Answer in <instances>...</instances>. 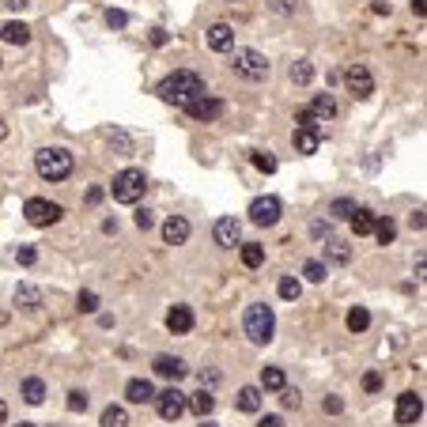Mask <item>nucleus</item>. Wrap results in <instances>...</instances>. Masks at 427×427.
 Wrapping results in <instances>:
<instances>
[{"instance_id":"obj_34","label":"nucleus","mask_w":427,"mask_h":427,"mask_svg":"<svg viewBox=\"0 0 427 427\" xmlns=\"http://www.w3.org/2000/svg\"><path fill=\"white\" fill-rule=\"evenodd\" d=\"M276 291H280V299H299V295H303V283L299 280H295V276H280V283H276Z\"/></svg>"},{"instance_id":"obj_32","label":"nucleus","mask_w":427,"mask_h":427,"mask_svg":"<svg viewBox=\"0 0 427 427\" xmlns=\"http://www.w3.org/2000/svg\"><path fill=\"white\" fill-rule=\"evenodd\" d=\"M378 238L382 246H393V238H397V227H393V220H386V216H382V220H375V231H370Z\"/></svg>"},{"instance_id":"obj_18","label":"nucleus","mask_w":427,"mask_h":427,"mask_svg":"<svg viewBox=\"0 0 427 427\" xmlns=\"http://www.w3.org/2000/svg\"><path fill=\"white\" fill-rule=\"evenodd\" d=\"M295 151L299 156H314L317 148H322V129H295Z\"/></svg>"},{"instance_id":"obj_56","label":"nucleus","mask_w":427,"mask_h":427,"mask_svg":"<svg viewBox=\"0 0 427 427\" xmlns=\"http://www.w3.org/2000/svg\"><path fill=\"white\" fill-rule=\"evenodd\" d=\"M4 420H8V404L0 401V423H4Z\"/></svg>"},{"instance_id":"obj_47","label":"nucleus","mask_w":427,"mask_h":427,"mask_svg":"<svg viewBox=\"0 0 427 427\" xmlns=\"http://www.w3.org/2000/svg\"><path fill=\"white\" fill-rule=\"evenodd\" d=\"M423 216H427L423 208H416V212L409 216V227H412V231H423V227H427V220H423Z\"/></svg>"},{"instance_id":"obj_19","label":"nucleus","mask_w":427,"mask_h":427,"mask_svg":"<svg viewBox=\"0 0 427 427\" xmlns=\"http://www.w3.org/2000/svg\"><path fill=\"white\" fill-rule=\"evenodd\" d=\"M306 110H310V114L317 117V122L325 125V122H333V117H337V98H333V95H314Z\"/></svg>"},{"instance_id":"obj_44","label":"nucleus","mask_w":427,"mask_h":427,"mask_svg":"<svg viewBox=\"0 0 427 427\" xmlns=\"http://www.w3.org/2000/svg\"><path fill=\"white\" fill-rule=\"evenodd\" d=\"M110 144H114L117 151H125V156H129V151H133V140H129V136L122 133V129H117V133H110Z\"/></svg>"},{"instance_id":"obj_39","label":"nucleus","mask_w":427,"mask_h":427,"mask_svg":"<svg viewBox=\"0 0 427 427\" xmlns=\"http://www.w3.org/2000/svg\"><path fill=\"white\" fill-rule=\"evenodd\" d=\"M280 404H283V409H299V404H303V393L291 390V386H283L280 390Z\"/></svg>"},{"instance_id":"obj_24","label":"nucleus","mask_w":427,"mask_h":427,"mask_svg":"<svg viewBox=\"0 0 427 427\" xmlns=\"http://www.w3.org/2000/svg\"><path fill=\"white\" fill-rule=\"evenodd\" d=\"M261 401H265V397H261V386H242V390H238V397H235V404L242 412H261Z\"/></svg>"},{"instance_id":"obj_55","label":"nucleus","mask_w":427,"mask_h":427,"mask_svg":"<svg viewBox=\"0 0 427 427\" xmlns=\"http://www.w3.org/2000/svg\"><path fill=\"white\" fill-rule=\"evenodd\" d=\"M103 235H117V220H103Z\"/></svg>"},{"instance_id":"obj_3","label":"nucleus","mask_w":427,"mask_h":427,"mask_svg":"<svg viewBox=\"0 0 427 427\" xmlns=\"http://www.w3.org/2000/svg\"><path fill=\"white\" fill-rule=\"evenodd\" d=\"M242 333L250 337V344H269L276 337V314L269 303H250L242 314Z\"/></svg>"},{"instance_id":"obj_54","label":"nucleus","mask_w":427,"mask_h":427,"mask_svg":"<svg viewBox=\"0 0 427 427\" xmlns=\"http://www.w3.org/2000/svg\"><path fill=\"white\" fill-rule=\"evenodd\" d=\"M423 4H427V0H412V16H416V19H423V12H427Z\"/></svg>"},{"instance_id":"obj_57","label":"nucleus","mask_w":427,"mask_h":427,"mask_svg":"<svg viewBox=\"0 0 427 427\" xmlns=\"http://www.w3.org/2000/svg\"><path fill=\"white\" fill-rule=\"evenodd\" d=\"M8 136V125H4V117H0V140H4Z\"/></svg>"},{"instance_id":"obj_60","label":"nucleus","mask_w":427,"mask_h":427,"mask_svg":"<svg viewBox=\"0 0 427 427\" xmlns=\"http://www.w3.org/2000/svg\"><path fill=\"white\" fill-rule=\"evenodd\" d=\"M16 427H35V423H16Z\"/></svg>"},{"instance_id":"obj_33","label":"nucleus","mask_w":427,"mask_h":427,"mask_svg":"<svg viewBox=\"0 0 427 427\" xmlns=\"http://www.w3.org/2000/svg\"><path fill=\"white\" fill-rule=\"evenodd\" d=\"M250 163H254V167L261 170V174H276V156H272V151H250Z\"/></svg>"},{"instance_id":"obj_27","label":"nucleus","mask_w":427,"mask_h":427,"mask_svg":"<svg viewBox=\"0 0 427 427\" xmlns=\"http://www.w3.org/2000/svg\"><path fill=\"white\" fill-rule=\"evenodd\" d=\"M344 325L352 333H367L370 329V310L367 306H352V310H348V317H344Z\"/></svg>"},{"instance_id":"obj_45","label":"nucleus","mask_w":427,"mask_h":427,"mask_svg":"<svg viewBox=\"0 0 427 427\" xmlns=\"http://www.w3.org/2000/svg\"><path fill=\"white\" fill-rule=\"evenodd\" d=\"M363 390L367 393H378L382 390V375H378V370H367V375H363Z\"/></svg>"},{"instance_id":"obj_28","label":"nucleus","mask_w":427,"mask_h":427,"mask_svg":"<svg viewBox=\"0 0 427 427\" xmlns=\"http://www.w3.org/2000/svg\"><path fill=\"white\" fill-rule=\"evenodd\" d=\"M238 246H242V265L246 269H261V265H265V246H261V242H238Z\"/></svg>"},{"instance_id":"obj_21","label":"nucleus","mask_w":427,"mask_h":427,"mask_svg":"<svg viewBox=\"0 0 427 427\" xmlns=\"http://www.w3.org/2000/svg\"><path fill=\"white\" fill-rule=\"evenodd\" d=\"M325 261H329V265H348V261H352V246H348L344 238H329V242H325Z\"/></svg>"},{"instance_id":"obj_9","label":"nucleus","mask_w":427,"mask_h":427,"mask_svg":"<svg viewBox=\"0 0 427 427\" xmlns=\"http://www.w3.org/2000/svg\"><path fill=\"white\" fill-rule=\"evenodd\" d=\"M185 114L193 117V122H216V117H223V98H212V95H201V98H193L189 106H182Z\"/></svg>"},{"instance_id":"obj_38","label":"nucleus","mask_w":427,"mask_h":427,"mask_svg":"<svg viewBox=\"0 0 427 427\" xmlns=\"http://www.w3.org/2000/svg\"><path fill=\"white\" fill-rule=\"evenodd\" d=\"M76 306H80V314H95V310H98V295H95V291H80Z\"/></svg>"},{"instance_id":"obj_42","label":"nucleus","mask_w":427,"mask_h":427,"mask_svg":"<svg viewBox=\"0 0 427 427\" xmlns=\"http://www.w3.org/2000/svg\"><path fill=\"white\" fill-rule=\"evenodd\" d=\"M16 261H19V265H35V261H38V250L35 246H19L16 250Z\"/></svg>"},{"instance_id":"obj_50","label":"nucleus","mask_w":427,"mask_h":427,"mask_svg":"<svg viewBox=\"0 0 427 427\" xmlns=\"http://www.w3.org/2000/svg\"><path fill=\"white\" fill-rule=\"evenodd\" d=\"M257 427H283V420H280V416H261Z\"/></svg>"},{"instance_id":"obj_5","label":"nucleus","mask_w":427,"mask_h":427,"mask_svg":"<svg viewBox=\"0 0 427 427\" xmlns=\"http://www.w3.org/2000/svg\"><path fill=\"white\" fill-rule=\"evenodd\" d=\"M144 189H148V178H144V170H136V167L117 170L114 182H110V197L117 204H136L140 197H144Z\"/></svg>"},{"instance_id":"obj_13","label":"nucleus","mask_w":427,"mask_h":427,"mask_svg":"<svg viewBox=\"0 0 427 427\" xmlns=\"http://www.w3.org/2000/svg\"><path fill=\"white\" fill-rule=\"evenodd\" d=\"M204 42H208V49H212V53H231L235 49V27L231 23H212V27H208V35H204Z\"/></svg>"},{"instance_id":"obj_51","label":"nucleus","mask_w":427,"mask_h":427,"mask_svg":"<svg viewBox=\"0 0 427 427\" xmlns=\"http://www.w3.org/2000/svg\"><path fill=\"white\" fill-rule=\"evenodd\" d=\"M0 4H4V8H12V12H23L30 0H0Z\"/></svg>"},{"instance_id":"obj_25","label":"nucleus","mask_w":427,"mask_h":427,"mask_svg":"<svg viewBox=\"0 0 427 427\" xmlns=\"http://www.w3.org/2000/svg\"><path fill=\"white\" fill-rule=\"evenodd\" d=\"M19 393H23L27 404H42V401H46V382H42V378H23V382H19Z\"/></svg>"},{"instance_id":"obj_40","label":"nucleus","mask_w":427,"mask_h":427,"mask_svg":"<svg viewBox=\"0 0 427 427\" xmlns=\"http://www.w3.org/2000/svg\"><path fill=\"white\" fill-rule=\"evenodd\" d=\"M69 412H87V393L83 390H69Z\"/></svg>"},{"instance_id":"obj_49","label":"nucleus","mask_w":427,"mask_h":427,"mask_svg":"<svg viewBox=\"0 0 427 427\" xmlns=\"http://www.w3.org/2000/svg\"><path fill=\"white\" fill-rule=\"evenodd\" d=\"M103 197H106V189H98V185H95V189H87V197H83V201H87V204H98Z\"/></svg>"},{"instance_id":"obj_8","label":"nucleus","mask_w":427,"mask_h":427,"mask_svg":"<svg viewBox=\"0 0 427 427\" xmlns=\"http://www.w3.org/2000/svg\"><path fill=\"white\" fill-rule=\"evenodd\" d=\"M344 87H348V95H356V98H370L375 95V76H370L367 64H348Z\"/></svg>"},{"instance_id":"obj_23","label":"nucleus","mask_w":427,"mask_h":427,"mask_svg":"<svg viewBox=\"0 0 427 427\" xmlns=\"http://www.w3.org/2000/svg\"><path fill=\"white\" fill-rule=\"evenodd\" d=\"M0 38L12 42V46H27V42H30V27H27V23H19V19H12V23L0 27Z\"/></svg>"},{"instance_id":"obj_2","label":"nucleus","mask_w":427,"mask_h":427,"mask_svg":"<svg viewBox=\"0 0 427 427\" xmlns=\"http://www.w3.org/2000/svg\"><path fill=\"white\" fill-rule=\"evenodd\" d=\"M76 167V156L69 148H38L35 151V170L42 182H64Z\"/></svg>"},{"instance_id":"obj_14","label":"nucleus","mask_w":427,"mask_h":427,"mask_svg":"<svg viewBox=\"0 0 427 427\" xmlns=\"http://www.w3.org/2000/svg\"><path fill=\"white\" fill-rule=\"evenodd\" d=\"M393 416H397V423H416V420H420V416H423V397H420V393H401V397H397V412H393Z\"/></svg>"},{"instance_id":"obj_48","label":"nucleus","mask_w":427,"mask_h":427,"mask_svg":"<svg viewBox=\"0 0 427 427\" xmlns=\"http://www.w3.org/2000/svg\"><path fill=\"white\" fill-rule=\"evenodd\" d=\"M322 409L329 412V416H341V412H344V401H341V397H325V404H322Z\"/></svg>"},{"instance_id":"obj_59","label":"nucleus","mask_w":427,"mask_h":427,"mask_svg":"<svg viewBox=\"0 0 427 427\" xmlns=\"http://www.w3.org/2000/svg\"><path fill=\"white\" fill-rule=\"evenodd\" d=\"M223 4H242V0H223Z\"/></svg>"},{"instance_id":"obj_7","label":"nucleus","mask_w":427,"mask_h":427,"mask_svg":"<svg viewBox=\"0 0 427 427\" xmlns=\"http://www.w3.org/2000/svg\"><path fill=\"white\" fill-rule=\"evenodd\" d=\"M280 212H283V204L276 197H254L250 201V223H257V227H276Z\"/></svg>"},{"instance_id":"obj_36","label":"nucleus","mask_w":427,"mask_h":427,"mask_svg":"<svg viewBox=\"0 0 427 427\" xmlns=\"http://www.w3.org/2000/svg\"><path fill=\"white\" fill-rule=\"evenodd\" d=\"M303 276L310 280V283H322L325 276H329V269H325V261H306V265H303Z\"/></svg>"},{"instance_id":"obj_12","label":"nucleus","mask_w":427,"mask_h":427,"mask_svg":"<svg viewBox=\"0 0 427 427\" xmlns=\"http://www.w3.org/2000/svg\"><path fill=\"white\" fill-rule=\"evenodd\" d=\"M189 235H193V227L185 216H167V220H163V242L167 246H185Z\"/></svg>"},{"instance_id":"obj_29","label":"nucleus","mask_w":427,"mask_h":427,"mask_svg":"<svg viewBox=\"0 0 427 427\" xmlns=\"http://www.w3.org/2000/svg\"><path fill=\"white\" fill-rule=\"evenodd\" d=\"M288 386V375H283V367H265L261 370V390H283Z\"/></svg>"},{"instance_id":"obj_58","label":"nucleus","mask_w":427,"mask_h":427,"mask_svg":"<svg viewBox=\"0 0 427 427\" xmlns=\"http://www.w3.org/2000/svg\"><path fill=\"white\" fill-rule=\"evenodd\" d=\"M201 427H220V423H212V420H201Z\"/></svg>"},{"instance_id":"obj_11","label":"nucleus","mask_w":427,"mask_h":427,"mask_svg":"<svg viewBox=\"0 0 427 427\" xmlns=\"http://www.w3.org/2000/svg\"><path fill=\"white\" fill-rule=\"evenodd\" d=\"M156 409H159V416H163L167 423H174V420H178V416L185 412V393H182L178 386L156 393Z\"/></svg>"},{"instance_id":"obj_26","label":"nucleus","mask_w":427,"mask_h":427,"mask_svg":"<svg viewBox=\"0 0 427 427\" xmlns=\"http://www.w3.org/2000/svg\"><path fill=\"white\" fill-rule=\"evenodd\" d=\"M348 220H352V231H356L359 238H363V235H370V231H375V220H378V216L370 212V208H356V212L348 216Z\"/></svg>"},{"instance_id":"obj_4","label":"nucleus","mask_w":427,"mask_h":427,"mask_svg":"<svg viewBox=\"0 0 427 427\" xmlns=\"http://www.w3.org/2000/svg\"><path fill=\"white\" fill-rule=\"evenodd\" d=\"M231 69H235L238 80L261 83V80H269L272 64H269L265 53H257V49H231Z\"/></svg>"},{"instance_id":"obj_35","label":"nucleus","mask_w":427,"mask_h":427,"mask_svg":"<svg viewBox=\"0 0 427 427\" xmlns=\"http://www.w3.org/2000/svg\"><path fill=\"white\" fill-rule=\"evenodd\" d=\"M352 212H356V201H352V197H337V201L329 204V216H333V220H348Z\"/></svg>"},{"instance_id":"obj_16","label":"nucleus","mask_w":427,"mask_h":427,"mask_svg":"<svg viewBox=\"0 0 427 427\" xmlns=\"http://www.w3.org/2000/svg\"><path fill=\"white\" fill-rule=\"evenodd\" d=\"M125 401H129V404H151V401H156V386H151L148 378H129Z\"/></svg>"},{"instance_id":"obj_43","label":"nucleus","mask_w":427,"mask_h":427,"mask_svg":"<svg viewBox=\"0 0 427 427\" xmlns=\"http://www.w3.org/2000/svg\"><path fill=\"white\" fill-rule=\"evenodd\" d=\"M148 42H151V46H156V49H163V46H167V42H170V35H167V30H163V27H151V30H148Z\"/></svg>"},{"instance_id":"obj_15","label":"nucleus","mask_w":427,"mask_h":427,"mask_svg":"<svg viewBox=\"0 0 427 427\" xmlns=\"http://www.w3.org/2000/svg\"><path fill=\"white\" fill-rule=\"evenodd\" d=\"M151 370H156L159 378H167V382H178L189 375V367H185V359L178 356H156V363H151Z\"/></svg>"},{"instance_id":"obj_10","label":"nucleus","mask_w":427,"mask_h":427,"mask_svg":"<svg viewBox=\"0 0 427 427\" xmlns=\"http://www.w3.org/2000/svg\"><path fill=\"white\" fill-rule=\"evenodd\" d=\"M212 238H216V246L235 250L238 242H242V220H235V216H220L216 227H212Z\"/></svg>"},{"instance_id":"obj_37","label":"nucleus","mask_w":427,"mask_h":427,"mask_svg":"<svg viewBox=\"0 0 427 427\" xmlns=\"http://www.w3.org/2000/svg\"><path fill=\"white\" fill-rule=\"evenodd\" d=\"M133 223L140 227V231H151V227H156V212H151V208H136Z\"/></svg>"},{"instance_id":"obj_1","label":"nucleus","mask_w":427,"mask_h":427,"mask_svg":"<svg viewBox=\"0 0 427 427\" xmlns=\"http://www.w3.org/2000/svg\"><path fill=\"white\" fill-rule=\"evenodd\" d=\"M156 95L163 98V103H170V106H189L193 98H201V95H208V91H204V80H201L197 72L178 69V72H170L167 80H159Z\"/></svg>"},{"instance_id":"obj_20","label":"nucleus","mask_w":427,"mask_h":427,"mask_svg":"<svg viewBox=\"0 0 427 427\" xmlns=\"http://www.w3.org/2000/svg\"><path fill=\"white\" fill-rule=\"evenodd\" d=\"M185 409H193L197 416H201V420H208V416H212V409H216V397H212V390H197L193 397H185Z\"/></svg>"},{"instance_id":"obj_53","label":"nucleus","mask_w":427,"mask_h":427,"mask_svg":"<svg viewBox=\"0 0 427 427\" xmlns=\"http://www.w3.org/2000/svg\"><path fill=\"white\" fill-rule=\"evenodd\" d=\"M370 8H375V16H390V0H375Z\"/></svg>"},{"instance_id":"obj_41","label":"nucleus","mask_w":427,"mask_h":427,"mask_svg":"<svg viewBox=\"0 0 427 427\" xmlns=\"http://www.w3.org/2000/svg\"><path fill=\"white\" fill-rule=\"evenodd\" d=\"M129 23V16L122 12V8H110V12H106V27H114V30H122Z\"/></svg>"},{"instance_id":"obj_52","label":"nucleus","mask_w":427,"mask_h":427,"mask_svg":"<svg viewBox=\"0 0 427 427\" xmlns=\"http://www.w3.org/2000/svg\"><path fill=\"white\" fill-rule=\"evenodd\" d=\"M204 382H208V386H216V382H220V375H216V370H201V386H204Z\"/></svg>"},{"instance_id":"obj_30","label":"nucleus","mask_w":427,"mask_h":427,"mask_svg":"<svg viewBox=\"0 0 427 427\" xmlns=\"http://www.w3.org/2000/svg\"><path fill=\"white\" fill-rule=\"evenodd\" d=\"M103 427H129L125 404H106V409H103Z\"/></svg>"},{"instance_id":"obj_22","label":"nucleus","mask_w":427,"mask_h":427,"mask_svg":"<svg viewBox=\"0 0 427 427\" xmlns=\"http://www.w3.org/2000/svg\"><path fill=\"white\" fill-rule=\"evenodd\" d=\"M16 306H19V310H38L42 291L35 288V283H19V288H16Z\"/></svg>"},{"instance_id":"obj_17","label":"nucleus","mask_w":427,"mask_h":427,"mask_svg":"<svg viewBox=\"0 0 427 427\" xmlns=\"http://www.w3.org/2000/svg\"><path fill=\"white\" fill-rule=\"evenodd\" d=\"M167 329L174 337H185L193 329V310L189 306H170V314H167Z\"/></svg>"},{"instance_id":"obj_6","label":"nucleus","mask_w":427,"mask_h":427,"mask_svg":"<svg viewBox=\"0 0 427 427\" xmlns=\"http://www.w3.org/2000/svg\"><path fill=\"white\" fill-rule=\"evenodd\" d=\"M61 216H64V208L53 204V201H42V197H30V201L23 204V220L30 227H53Z\"/></svg>"},{"instance_id":"obj_31","label":"nucleus","mask_w":427,"mask_h":427,"mask_svg":"<svg viewBox=\"0 0 427 427\" xmlns=\"http://www.w3.org/2000/svg\"><path fill=\"white\" fill-rule=\"evenodd\" d=\"M288 76H291V83H295V87H306V83L314 80V64H310V61H295Z\"/></svg>"},{"instance_id":"obj_46","label":"nucleus","mask_w":427,"mask_h":427,"mask_svg":"<svg viewBox=\"0 0 427 427\" xmlns=\"http://www.w3.org/2000/svg\"><path fill=\"white\" fill-rule=\"evenodd\" d=\"M269 8H272L276 16H291V12H295V0H269Z\"/></svg>"}]
</instances>
